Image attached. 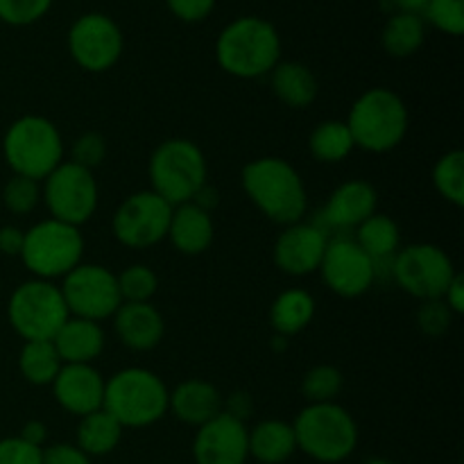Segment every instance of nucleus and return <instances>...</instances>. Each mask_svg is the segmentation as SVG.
Masks as SVG:
<instances>
[{
    "label": "nucleus",
    "instance_id": "nucleus-31",
    "mask_svg": "<svg viewBox=\"0 0 464 464\" xmlns=\"http://www.w3.org/2000/svg\"><path fill=\"white\" fill-rule=\"evenodd\" d=\"M308 150L322 163H340L356 150L353 136L344 121H324L311 131Z\"/></svg>",
    "mask_w": 464,
    "mask_h": 464
},
{
    "label": "nucleus",
    "instance_id": "nucleus-20",
    "mask_svg": "<svg viewBox=\"0 0 464 464\" xmlns=\"http://www.w3.org/2000/svg\"><path fill=\"white\" fill-rule=\"evenodd\" d=\"M111 320L121 343L131 352L159 347L166 334V320L150 302H122Z\"/></svg>",
    "mask_w": 464,
    "mask_h": 464
},
{
    "label": "nucleus",
    "instance_id": "nucleus-30",
    "mask_svg": "<svg viewBox=\"0 0 464 464\" xmlns=\"http://www.w3.org/2000/svg\"><path fill=\"white\" fill-rule=\"evenodd\" d=\"M62 365L63 362L54 349L53 340H32V343L23 344L21 353H18L21 376L30 385H39V388L53 385Z\"/></svg>",
    "mask_w": 464,
    "mask_h": 464
},
{
    "label": "nucleus",
    "instance_id": "nucleus-44",
    "mask_svg": "<svg viewBox=\"0 0 464 464\" xmlns=\"http://www.w3.org/2000/svg\"><path fill=\"white\" fill-rule=\"evenodd\" d=\"M225 412H227V415L236 417V420L245 421L247 417H252V412H254L252 397H249L247 392H234L225 401Z\"/></svg>",
    "mask_w": 464,
    "mask_h": 464
},
{
    "label": "nucleus",
    "instance_id": "nucleus-7",
    "mask_svg": "<svg viewBox=\"0 0 464 464\" xmlns=\"http://www.w3.org/2000/svg\"><path fill=\"white\" fill-rule=\"evenodd\" d=\"M63 152L62 134L45 116H23L5 131L3 154L14 175L44 181L63 161Z\"/></svg>",
    "mask_w": 464,
    "mask_h": 464
},
{
    "label": "nucleus",
    "instance_id": "nucleus-37",
    "mask_svg": "<svg viewBox=\"0 0 464 464\" xmlns=\"http://www.w3.org/2000/svg\"><path fill=\"white\" fill-rule=\"evenodd\" d=\"M54 0H0V21L14 27H25L41 21Z\"/></svg>",
    "mask_w": 464,
    "mask_h": 464
},
{
    "label": "nucleus",
    "instance_id": "nucleus-12",
    "mask_svg": "<svg viewBox=\"0 0 464 464\" xmlns=\"http://www.w3.org/2000/svg\"><path fill=\"white\" fill-rule=\"evenodd\" d=\"M59 290L72 317L98 322V324L113 317L122 304L116 272L98 263H80L75 270L63 276Z\"/></svg>",
    "mask_w": 464,
    "mask_h": 464
},
{
    "label": "nucleus",
    "instance_id": "nucleus-11",
    "mask_svg": "<svg viewBox=\"0 0 464 464\" xmlns=\"http://www.w3.org/2000/svg\"><path fill=\"white\" fill-rule=\"evenodd\" d=\"M41 199L48 207L50 218L66 225L82 227L93 218L98 208L100 190L93 170L72 161H62L41 186Z\"/></svg>",
    "mask_w": 464,
    "mask_h": 464
},
{
    "label": "nucleus",
    "instance_id": "nucleus-5",
    "mask_svg": "<svg viewBox=\"0 0 464 464\" xmlns=\"http://www.w3.org/2000/svg\"><path fill=\"white\" fill-rule=\"evenodd\" d=\"M297 451L320 464L344 462L358 447V424L340 403H308L293 421Z\"/></svg>",
    "mask_w": 464,
    "mask_h": 464
},
{
    "label": "nucleus",
    "instance_id": "nucleus-18",
    "mask_svg": "<svg viewBox=\"0 0 464 464\" xmlns=\"http://www.w3.org/2000/svg\"><path fill=\"white\" fill-rule=\"evenodd\" d=\"M379 207V193L365 179H349L340 184L326 199L317 225L322 229H356L358 225L374 216Z\"/></svg>",
    "mask_w": 464,
    "mask_h": 464
},
{
    "label": "nucleus",
    "instance_id": "nucleus-10",
    "mask_svg": "<svg viewBox=\"0 0 464 464\" xmlns=\"http://www.w3.org/2000/svg\"><path fill=\"white\" fill-rule=\"evenodd\" d=\"M390 275L403 293L429 302V299L444 297L458 270L442 247L430 243H415L399 249L397 256L390 263Z\"/></svg>",
    "mask_w": 464,
    "mask_h": 464
},
{
    "label": "nucleus",
    "instance_id": "nucleus-35",
    "mask_svg": "<svg viewBox=\"0 0 464 464\" xmlns=\"http://www.w3.org/2000/svg\"><path fill=\"white\" fill-rule=\"evenodd\" d=\"M421 18L444 34L460 36L464 32V0H429Z\"/></svg>",
    "mask_w": 464,
    "mask_h": 464
},
{
    "label": "nucleus",
    "instance_id": "nucleus-43",
    "mask_svg": "<svg viewBox=\"0 0 464 464\" xmlns=\"http://www.w3.org/2000/svg\"><path fill=\"white\" fill-rule=\"evenodd\" d=\"M23 240H25V231L18 229V227H3L0 229V252L5 256H21Z\"/></svg>",
    "mask_w": 464,
    "mask_h": 464
},
{
    "label": "nucleus",
    "instance_id": "nucleus-8",
    "mask_svg": "<svg viewBox=\"0 0 464 464\" xmlns=\"http://www.w3.org/2000/svg\"><path fill=\"white\" fill-rule=\"evenodd\" d=\"M82 256H84V236L80 227L48 218L25 231L21 261L34 279H63L68 272L80 266Z\"/></svg>",
    "mask_w": 464,
    "mask_h": 464
},
{
    "label": "nucleus",
    "instance_id": "nucleus-32",
    "mask_svg": "<svg viewBox=\"0 0 464 464\" xmlns=\"http://www.w3.org/2000/svg\"><path fill=\"white\" fill-rule=\"evenodd\" d=\"M433 186L449 204L464 207V152L451 150L442 154L433 168Z\"/></svg>",
    "mask_w": 464,
    "mask_h": 464
},
{
    "label": "nucleus",
    "instance_id": "nucleus-16",
    "mask_svg": "<svg viewBox=\"0 0 464 464\" xmlns=\"http://www.w3.org/2000/svg\"><path fill=\"white\" fill-rule=\"evenodd\" d=\"M326 245H329V234L317 222H295L284 227L276 238L272 249L275 266L290 276L313 275L320 270Z\"/></svg>",
    "mask_w": 464,
    "mask_h": 464
},
{
    "label": "nucleus",
    "instance_id": "nucleus-36",
    "mask_svg": "<svg viewBox=\"0 0 464 464\" xmlns=\"http://www.w3.org/2000/svg\"><path fill=\"white\" fill-rule=\"evenodd\" d=\"M3 202L14 216H27L41 202V181L14 175L3 188Z\"/></svg>",
    "mask_w": 464,
    "mask_h": 464
},
{
    "label": "nucleus",
    "instance_id": "nucleus-23",
    "mask_svg": "<svg viewBox=\"0 0 464 464\" xmlns=\"http://www.w3.org/2000/svg\"><path fill=\"white\" fill-rule=\"evenodd\" d=\"M63 365H91L104 349V331L98 322L68 317L53 338Z\"/></svg>",
    "mask_w": 464,
    "mask_h": 464
},
{
    "label": "nucleus",
    "instance_id": "nucleus-9",
    "mask_svg": "<svg viewBox=\"0 0 464 464\" xmlns=\"http://www.w3.org/2000/svg\"><path fill=\"white\" fill-rule=\"evenodd\" d=\"M7 317L12 329L25 343H32L53 340L71 313L59 285L45 279H30L18 285L9 297Z\"/></svg>",
    "mask_w": 464,
    "mask_h": 464
},
{
    "label": "nucleus",
    "instance_id": "nucleus-33",
    "mask_svg": "<svg viewBox=\"0 0 464 464\" xmlns=\"http://www.w3.org/2000/svg\"><path fill=\"white\" fill-rule=\"evenodd\" d=\"M343 372L334 365H315L302 379V394L308 403H331L343 392Z\"/></svg>",
    "mask_w": 464,
    "mask_h": 464
},
{
    "label": "nucleus",
    "instance_id": "nucleus-41",
    "mask_svg": "<svg viewBox=\"0 0 464 464\" xmlns=\"http://www.w3.org/2000/svg\"><path fill=\"white\" fill-rule=\"evenodd\" d=\"M168 9L184 23H199L216 9V0H166Z\"/></svg>",
    "mask_w": 464,
    "mask_h": 464
},
{
    "label": "nucleus",
    "instance_id": "nucleus-39",
    "mask_svg": "<svg viewBox=\"0 0 464 464\" xmlns=\"http://www.w3.org/2000/svg\"><path fill=\"white\" fill-rule=\"evenodd\" d=\"M453 317L456 315L449 311V306L442 299H429V302H421L420 311H417V324H420L424 335L438 338V335L447 334Z\"/></svg>",
    "mask_w": 464,
    "mask_h": 464
},
{
    "label": "nucleus",
    "instance_id": "nucleus-42",
    "mask_svg": "<svg viewBox=\"0 0 464 464\" xmlns=\"http://www.w3.org/2000/svg\"><path fill=\"white\" fill-rule=\"evenodd\" d=\"M44 464H93L91 458L75 444H50L44 447Z\"/></svg>",
    "mask_w": 464,
    "mask_h": 464
},
{
    "label": "nucleus",
    "instance_id": "nucleus-2",
    "mask_svg": "<svg viewBox=\"0 0 464 464\" xmlns=\"http://www.w3.org/2000/svg\"><path fill=\"white\" fill-rule=\"evenodd\" d=\"M218 66L238 80L270 75L281 62V34L267 18L240 16L222 27L216 41Z\"/></svg>",
    "mask_w": 464,
    "mask_h": 464
},
{
    "label": "nucleus",
    "instance_id": "nucleus-17",
    "mask_svg": "<svg viewBox=\"0 0 464 464\" xmlns=\"http://www.w3.org/2000/svg\"><path fill=\"white\" fill-rule=\"evenodd\" d=\"M247 424L225 411L202 424L193 440L195 464H245L249 460Z\"/></svg>",
    "mask_w": 464,
    "mask_h": 464
},
{
    "label": "nucleus",
    "instance_id": "nucleus-38",
    "mask_svg": "<svg viewBox=\"0 0 464 464\" xmlns=\"http://www.w3.org/2000/svg\"><path fill=\"white\" fill-rule=\"evenodd\" d=\"M107 159V140L98 131H84L72 140L71 161L82 168L95 170Z\"/></svg>",
    "mask_w": 464,
    "mask_h": 464
},
{
    "label": "nucleus",
    "instance_id": "nucleus-3",
    "mask_svg": "<svg viewBox=\"0 0 464 464\" xmlns=\"http://www.w3.org/2000/svg\"><path fill=\"white\" fill-rule=\"evenodd\" d=\"M170 390L145 367H127L104 381L102 411L122 429H148L166 417Z\"/></svg>",
    "mask_w": 464,
    "mask_h": 464
},
{
    "label": "nucleus",
    "instance_id": "nucleus-1",
    "mask_svg": "<svg viewBox=\"0 0 464 464\" xmlns=\"http://www.w3.org/2000/svg\"><path fill=\"white\" fill-rule=\"evenodd\" d=\"M249 202L281 227L304 220L308 208V193L302 175L290 161L281 157H261L249 161L240 175Z\"/></svg>",
    "mask_w": 464,
    "mask_h": 464
},
{
    "label": "nucleus",
    "instance_id": "nucleus-6",
    "mask_svg": "<svg viewBox=\"0 0 464 464\" xmlns=\"http://www.w3.org/2000/svg\"><path fill=\"white\" fill-rule=\"evenodd\" d=\"M150 190L170 207L193 202L207 186L208 163L202 148L190 139H168L157 145L148 163Z\"/></svg>",
    "mask_w": 464,
    "mask_h": 464
},
{
    "label": "nucleus",
    "instance_id": "nucleus-14",
    "mask_svg": "<svg viewBox=\"0 0 464 464\" xmlns=\"http://www.w3.org/2000/svg\"><path fill=\"white\" fill-rule=\"evenodd\" d=\"M125 50L121 25L102 12H89L75 18L68 30V53L86 72H104L116 66Z\"/></svg>",
    "mask_w": 464,
    "mask_h": 464
},
{
    "label": "nucleus",
    "instance_id": "nucleus-4",
    "mask_svg": "<svg viewBox=\"0 0 464 464\" xmlns=\"http://www.w3.org/2000/svg\"><path fill=\"white\" fill-rule=\"evenodd\" d=\"M344 122L352 131L356 148L383 154L399 148L406 139L411 113L401 95L385 86H374L358 95Z\"/></svg>",
    "mask_w": 464,
    "mask_h": 464
},
{
    "label": "nucleus",
    "instance_id": "nucleus-48",
    "mask_svg": "<svg viewBox=\"0 0 464 464\" xmlns=\"http://www.w3.org/2000/svg\"><path fill=\"white\" fill-rule=\"evenodd\" d=\"M365 464H394L392 460H385V458H372V460H367Z\"/></svg>",
    "mask_w": 464,
    "mask_h": 464
},
{
    "label": "nucleus",
    "instance_id": "nucleus-13",
    "mask_svg": "<svg viewBox=\"0 0 464 464\" xmlns=\"http://www.w3.org/2000/svg\"><path fill=\"white\" fill-rule=\"evenodd\" d=\"M170 204L154 190H139L122 199L111 218L113 238L131 249H148L168 238L172 218Z\"/></svg>",
    "mask_w": 464,
    "mask_h": 464
},
{
    "label": "nucleus",
    "instance_id": "nucleus-26",
    "mask_svg": "<svg viewBox=\"0 0 464 464\" xmlns=\"http://www.w3.org/2000/svg\"><path fill=\"white\" fill-rule=\"evenodd\" d=\"M352 238L374 261L376 270H381L383 266L390 267L392 258L401 249V229L392 218L379 211L367 218L362 225H358Z\"/></svg>",
    "mask_w": 464,
    "mask_h": 464
},
{
    "label": "nucleus",
    "instance_id": "nucleus-19",
    "mask_svg": "<svg viewBox=\"0 0 464 464\" xmlns=\"http://www.w3.org/2000/svg\"><path fill=\"white\" fill-rule=\"evenodd\" d=\"M104 381L93 365H62L50 388L63 411L86 417L102 408Z\"/></svg>",
    "mask_w": 464,
    "mask_h": 464
},
{
    "label": "nucleus",
    "instance_id": "nucleus-21",
    "mask_svg": "<svg viewBox=\"0 0 464 464\" xmlns=\"http://www.w3.org/2000/svg\"><path fill=\"white\" fill-rule=\"evenodd\" d=\"M225 411V399L220 390L204 379L181 381L168 397V412L177 417L181 424L199 429Z\"/></svg>",
    "mask_w": 464,
    "mask_h": 464
},
{
    "label": "nucleus",
    "instance_id": "nucleus-46",
    "mask_svg": "<svg viewBox=\"0 0 464 464\" xmlns=\"http://www.w3.org/2000/svg\"><path fill=\"white\" fill-rule=\"evenodd\" d=\"M18 438H23L25 442L34 444V447L44 449L45 442H48V426L39 420H30L25 426L21 429Z\"/></svg>",
    "mask_w": 464,
    "mask_h": 464
},
{
    "label": "nucleus",
    "instance_id": "nucleus-15",
    "mask_svg": "<svg viewBox=\"0 0 464 464\" xmlns=\"http://www.w3.org/2000/svg\"><path fill=\"white\" fill-rule=\"evenodd\" d=\"M320 272L326 288L344 299H356L370 293L379 276L374 261L358 247L352 236L329 238Z\"/></svg>",
    "mask_w": 464,
    "mask_h": 464
},
{
    "label": "nucleus",
    "instance_id": "nucleus-22",
    "mask_svg": "<svg viewBox=\"0 0 464 464\" xmlns=\"http://www.w3.org/2000/svg\"><path fill=\"white\" fill-rule=\"evenodd\" d=\"M216 236L211 213L204 211L195 202L179 204L172 208L170 227H168V240L172 247L184 256H199L207 252Z\"/></svg>",
    "mask_w": 464,
    "mask_h": 464
},
{
    "label": "nucleus",
    "instance_id": "nucleus-45",
    "mask_svg": "<svg viewBox=\"0 0 464 464\" xmlns=\"http://www.w3.org/2000/svg\"><path fill=\"white\" fill-rule=\"evenodd\" d=\"M442 302L447 304L449 311H451L453 315H462L464 313V276L460 275V272H458V275L453 276L451 284H449Z\"/></svg>",
    "mask_w": 464,
    "mask_h": 464
},
{
    "label": "nucleus",
    "instance_id": "nucleus-34",
    "mask_svg": "<svg viewBox=\"0 0 464 464\" xmlns=\"http://www.w3.org/2000/svg\"><path fill=\"white\" fill-rule=\"evenodd\" d=\"M118 276V290L122 302H150L159 290L157 272L143 263L127 266Z\"/></svg>",
    "mask_w": 464,
    "mask_h": 464
},
{
    "label": "nucleus",
    "instance_id": "nucleus-28",
    "mask_svg": "<svg viewBox=\"0 0 464 464\" xmlns=\"http://www.w3.org/2000/svg\"><path fill=\"white\" fill-rule=\"evenodd\" d=\"M122 430L125 429L107 411L100 408L91 415L80 417L75 447H80L89 458L109 456L121 444Z\"/></svg>",
    "mask_w": 464,
    "mask_h": 464
},
{
    "label": "nucleus",
    "instance_id": "nucleus-40",
    "mask_svg": "<svg viewBox=\"0 0 464 464\" xmlns=\"http://www.w3.org/2000/svg\"><path fill=\"white\" fill-rule=\"evenodd\" d=\"M0 464H44V449L23 438L0 440Z\"/></svg>",
    "mask_w": 464,
    "mask_h": 464
},
{
    "label": "nucleus",
    "instance_id": "nucleus-29",
    "mask_svg": "<svg viewBox=\"0 0 464 464\" xmlns=\"http://www.w3.org/2000/svg\"><path fill=\"white\" fill-rule=\"evenodd\" d=\"M426 39V21L421 18V14H408V12H397L394 16L388 18L383 27V50L390 57L406 59L411 54H415L417 50L424 45Z\"/></svg>",
    "mask_w": 464,
    "mask_h": 464
},
{
    "label": "nucleus",
    "instance_id": "nucleus-25",
    "mask_svg": "<svg viewBox=\"0 0 464 464\" xmlns=\"http://www.w3.org/2000/svg\"><path fill=\"white\" fill-rule=\"evenodd\" d=\"M249 458L261 464H284L297 451L293 424L284 420H263L247 433Z\"/></svg>",
    "mask_w": 464,
    "mask_h": 464
},
{
    "label": "nucleus",
    "instance_id": "nucleus-24",
    "mask_svg": "<svg viewBox=\"0 0 464 464\" xmlns=\"http://www.w3.org/2000/svg\"><path fill=\"white\" fill-rule=\"evenodd\" d=\"M270 84L276 98L290 109H308L320 95L315 72L302 62H279L270 72Z\"/></svg>",
    "mask_w": 464,
    "mask_h": 464
},
{
    "label": "nucleus",
    "instance_id": "nucleus-27",
    "mask_svg": "<svg viewBox=\"0 0 464 464\" xmlns=\"http://www.w3.org/2000/svg\"><path fill=\"white\" fill-rule=\"evenodd\" d=\"M315 317V299L308 290L290 288L276 295L270 306V324L281 338H290L306 329Z\"/></svg>",
    "mask_w": 464,
    "mask_h": 464
},
{
    "label": "nucleus",
    "instance_id": "nucleus-47",
    "mask_svg": "<svg viewBox=\"0 0 464 464\" xmlns=\"http://www.w3.org/2000/svg\"><path fill=\"white\" fill-rule=\"evenodd\" d=\"M394 5L399 7V12H408V14H421L424 12L426 3L429 0H392Z\"/></svg>",
    "mask_w": 464,
    "mask_h": 464
}]
</instances>
